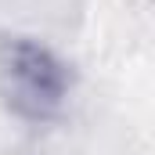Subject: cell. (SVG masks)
I'll return each instance as SVG.
<instances>
[{
	"label": "cell",
	"instance_id": "6da1fadb",
	"mask_svg": "<svg viewBox=\"0 0 155 155\" xmlns=\"http://www.w3.org/2000/svg\"><path fill=\"white\" fill-rule=\"evenodd\" d=\"M69 72L36 40H4L0 43V101L18 119L43 123L65 108Z\"/></svg>",
	"mask_w": 155,
	"mask_h": 155
}]
</instances>
